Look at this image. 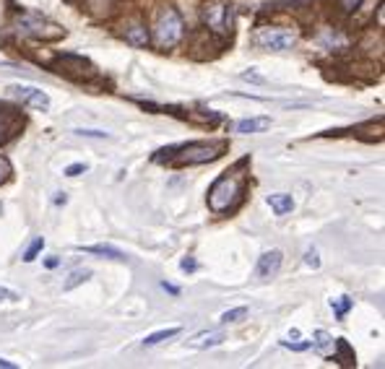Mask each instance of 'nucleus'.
<instances>
[{"label": "nucleus", "instance_id": "1", "mask_svg": "<svg viewBox=\"0 0 385 369\" xmlns=\"http://www.w3.org/2000/svg\"><path fill=\"white\" fill-rule=\"evenodd\" d=\"M227 143L224 141H198V143H185V146H172L170 151L175 156H167V162L175 167H193V164H206L214 162L224 154Z\"/></svg>", "mask_w": 385, "mask_h": 369}, {"label": "nucleus", "instance_id": "2", "mask_svg": "<svg viewBox=\"0 0 385 369\" xmlns=\"http://www.w3.org/2000/svg\"><path fill=\"white\" fill-rule=\"evenodd\" d=\"M242 193V177H237L234 172H227L222 174L219 180L211 185L208 190V208L214 214H224L232 208V200Z\"/></svg>", "mask_w": 385, "mask_h": 369}, {"label": "nucleus", "instance_id": "3", "mask_svg": "<svg viewBox=\"0 0 385 369\" xmlns=\"http://www.w3.org/2000/svg\"><path fill=\"white\" fill-rule=\"evenodd\" d=\"M203 21L206 26L216 32V34H229L232 24H234V13L227 0H211L203 6Z\"/></svg>", "mask_w": 385, "mask_h": 369}, {"label": "nucleus", "instance_id": "4", "mask_svg": "<svg viewBox=\"0 0 385 369\" xmlns=\"http://www.w3.org/2000/svg\"><path fill=\"white\" fill-rule=\"evenodd\" d=\"M182 18L175 8H167L159 16V24H156V42L162 47H175V44L182 39Z\"/></svg>", "mask_w": 385, "mask_h": 369}, {"label": "nucleus", "instance_id": "5", "mask_svg": "<svg viewBox=\"0 0 385 369\" xmlns=\"http://www.w3.org/2000/svg\"><path fill=\"white\" fill-rule=\"evenodd\" d=\"M8 94L13 96V99H18L21 104H26V107H32V110H42V112L50 110V96L44 94L42 89H37V86H26V84H11Z\"/></svg>", "mask_w": 385, "mask_h": 369}, {"label": "nucleus", "instance_id": "6", "mask_svg": "<svg viewBox=\"0 0 385 369\" xmlns=\"http://www.w3.org/2000/svg\"><path fill=\"white\" fill-rule=\"evenodd\" d=\"M258 47L263 50H271V52H284V50H291L297 37L291 32H284V29H263L260 34L255 37Z\"/></svg>", "mask_w": 385, "mask_h": 369}, {"label": "nucleus", "instance_id": "7", "mask_svg": "<svg viewBox=\"0 0 385 369\" xmlns=\"http://www.w3.org/2000/svg\"><path fill=\"white\" fill-rule=\"evenodd\" d=\"M24 128V115L11 107H0V146L16 138Z\"/></svg>", "mask_w": 385, "mask_h": 369}, {"label": "nucleus", "instance_id": "8", "mask_svg": "<svg viewBox=\"0 0 385 369\" xmlns=\"http://www.w3.org/2000/svg\"><path fill=\"white\" fill-rule=\"evenodd\" d=\"M18 26H21V32L24 34H32V37H47V39H52V32H47V29H58L55 24H50L47 18L37 16V13H24V16H18Z\"/></svg>", "mask_w": 385, "mask_h": 369}, {"label": "nucleus", "instance_id": "9", "mask_svg": "<svg viewBox=\"0 0 385 369\" xmlns=\"http://www.w3.org/2000/svg\"><path fill=\"white\" fill-rule=\"evenodd\" d=\"M282 260H284L282 250H268V252H263L255 268L258 278H263V281L274 278V276L279 273V268H282Z\"/></svg>", "mask_w": 385, "mask_h": 369}, {"label": "nucleus", "instance_id": "10", "mask_svg": "<svg viewBox=\"0 0 385 369\" xmlns=\"http://www.w3.org/2000/svg\"><path fill=\"white\" fill-rule=\"evenodd\" d=\"M271 128V117H245L234 125V130L240 136H253V133H263V130Z\"/></svg>", "mask_w": 385, "mask_h": 369}, {"label": "nucleus", "instance_id": "11", "mask_svg": "<svg viewBox=\"0 0 385 369\" xmlns=\"http://www.w3.org/2000/svg\"><path fill=\"white\" fill-rule=\"evenodd\" d=\"M224 341V333L222 330H203V333L193 335L188 341L190 349H214Z\"/></svg>", "mask_w": 385, "mask_h": 369}, {"label": "nucleus", "instance_id": "12", "mask_svg": "<svg viewBox=\"0 0 385 369\" xmlns=\"http://www.w3.org/2000/svg\"><path fill=\"white\" fill-rule=\"evenodd\" d=\"M265 203L274 208L276 216H286V214L294 211V198L286 195V193H274V195L265 198Z\"/></svg>", "mask_w": 385, "mask_h": 369}, {"label": "nucleus", "instance_id": "13", "mask_svg": "<svg viewBox=\"0 0 385 369\" xmlns=\"http://www.w3.org/2000/svg\"><path fill=\"white\" fill-rule=\"evenodd\" d=\"M84 252H91V255H102V258H112V260H125V252L112 245H86V247H78Z\"/></svg>", "mask_w": 385, "mask_h": 369}, {"label": "nucleus", "instance_id": "14", "mask_svg": "<svg viewBox=\"0 0 385 369\" xmlns=\"http://www.w3.org/2000/svg\"><path fill=\"white\" fill-rule=\"evenodd\" d=\"M336 351H339V361H341L343 367H354V364H357L354 349L346 344V338H336Z\"/></svg>", "mask_w": 385, "mask_h": 369}, {"label": "nucleus", "instance_id": "15", "mask_svg": "<svg viewBox=\"0 0 385 369\" xmlns=\"http://www.w3.org/2000/svg\"><path fill=\"white\" fill-rule=\"evenodd\" d=\"M125 39H128L130 44H136V47H146L149 44V32H146L144 26H130V29H125Z\"/></svg>", "mask_w": 385, "mask_h": 369}, {"label": "nucleus", "instance_id": "16", "mask_svg": "<svg viewBox=\"0 0 385 369\" xmlns=\"http://www.w3.org/2000/svg\"><path fill=\"white\" fill-rule=\"evenodd\" d=\"M177 333H180V328H177V325H175V328H164V330H156V333L146 335L144 346H156V344H162V341H170V338H175Z\"/></svg>", "mask_w": 385, "mask_h": 369}, {"label": "nucleus", "instance_id": "17", "mask_svg": "<svg viewBox=\"0 0 385 369\" xmlns=\"http://www.w3.org/2000/svg\"><path fill=\"white\" fill-rule=\"evenodd\" d=\"M86 278H91V271H89V268H78V271H73V273L68 276V281L63 283V292H70V289H76L78 283H84Z\"/></svg>", "mask_w": 385, "mask_h": 369}, {"label": "nucleus", "instance_id": "18", "mask_svg": "<svg viewBox=\"0 0 385 369\" xmlns=\"http://www.w3.org/2000/svg\"><path fill=\"white\" fill-rule=\"evenodd\" d=\"M245 318H248V307H234V309H227L222 318H219V323L227 325V323H240V320Z\"/></svg>", "mask_w": 385, "mask_h": 369}, {"label": "nucleus", "instance_id": "19", "mask_svg": "<svg viewBox=\"0 0 385 369\" xmlns=\"http://www.w3.org/2000/svg\"><path fill=\"white\" fill-rule=\"evenodd\" d=\"M42 247H44V240H42V237H34V242H32V245L24 250V255H21V258H24V263H34L37 255L42 252Z\"/></svg>", "mask_w": 385, "mask_h": 369}, {"label": "nucleus", "instance_id": "20", "mask_svg": "<svg viewBox=\"0 0 385 369\" xmlns=\"http://www.w3.org/2000/svg\"><path fill=\"white\" fill-rule=\"evenodd\" d=\"M331 307H334L336 318L343 320V318H346V312L351 309V299H349V297H339V299H331Z\"/></svg>", "mask_w": 385, "mask_h": 369}, {"label": "nucleus", "instance_id": "21", "mask_svg": "<svg viewBox=\"0 0 385 369\" xmlns=\"http://www.w3.org/2000/svg\"><path fill=\"white\" fill-rule=\"evenodd\" d=\"M11 174H13V169H11V162L6 159V156H0V185H3V182H8Z\"/></svg>", "mask_w": 385, "mask_h": 369}, {"label": "nucleus", "instance_id": "22", "mask_svg": "<svg viewBox=\"0 0 385 369\" xmlns=\"http://www.w3.org/2000/svg\"><path fill=\"white\" fill-rule=\"evenodd\" d=\"M305 266L313 268V271H317V268H320V258H317V250L315 247H310L308 252H305Z\"/></svg>", "mask_w": 385, "mask_h": 369}, {"label": "nucleus", "instance_id": "23", "mask_svg": "<svg viewBox=\"0 0 385 369\" xmlns=\"http://www.w3.org/2000/svg\"><path fill=\"white\" fill-rule=\"evenodd\" d=\"M0 302H21V294L8 289V286H0Z\"/></svg>", "mask_w": 385, "mask_h": 369}, {"label": "nucleus", "instance_id": "24", "mask_svg": "<svg viewBox=\"0 0 385 369\" xmlns=\"http://www.w3.org/2000/svg\"><path fill=\"white\" fill-rule=\"evenodd\" d=\"M86 172H89V164H70V167H65V177H78V174Z\"/></svg>", "mask_w": 385, "mask_h": 369}, {"label": "nucleus", "instance_id": "25", "mask_svg": "<svg viewBox=\"0 0 385 369\" xmlns=\"http://www.w3.org/2000/svg\"><path fill=\"white\" fill-rule=\"evenodd\" d=\"M334 344V338L325 333V330H315V346L317 349H325V346Z\"/></svg>", "mask_w": 385, "mask_h": 369}, {"label": "nucleus", "instance_id": "26", "mask_svg": "<svg viewBox=\"0 0 385 369\" xmlns=\"http://www.w3.org/2000/svg\"><path fill=\"white\" fill-rule=\"evenodd\" d=\"M76 136H84V138H110V133L104 130H86V128H78Z\"/></svg>", "mask_w": 385, "mask_h": 369}, {"label": "nucleus", "instance_id": "27", "mask_svg": "<svg viewBox=\"0 0 385 369\" xmlns=\"http://www.w3.org/2000/svg\"><path fill=\"white\" fill-rule=\"evenodd\" d=\"M242 78H245V81H253V84H263V81H265L263 76H258V73H255V68L245 70V73H242Z\"/></svg>", "mask_w": 385, "mask_h": 369}, {"label": "nucleus", "instance_id": "28", "mask_svg": "<svg viewBox=\"0 0 385 369\" xmlns=\"http://www.w3.org/2000/svg\"><path fill=\"white\" fill-rule=\"evenodd\" d=\"M286 349H294V351H305V349H310V341H302V344H291V341H282Z\"/></svg>", "mask_w": 385, "mask_h": 369}, {"label": "nucleus", "instance_id": "29", "mask_svg": "<svg viewBox=\"0 0 385 369\" xmlns=\"http://www.w3.org/2000/svg\"><path fill=\"white\" fill-rule=\"evenodd\" d=\"M339 3H341L343 11H354V8H360L362 0H339Z\"/></svg>", "mask_w": 385, "mask_h": 369}, {"label": "nucleus", "instance_id": "30", "mask_svg": "<svg viewBox=\"0 0 385 369\" xmlns=\"http://www.w3.org/2000/svg\"><path fill=\"white\" fill-rule=\"evenodd\" d=\"M180 268H182V271H196V260L185 258V260L180 263Z\"/></svg>", "mask_w": 385, "mask_h": 369}, {"label": "nucleus", "instance_id": "31", "mask_svg": "<svg viewBox=\"0 0 385 369\" xmlns=\"http://www.w3.org/2000/svg\"><path fill=\"white\" fill-rule=\"evenodd\" d=\"M44 266H47V268H55V266H61V258H47V260H44Z\"/></svg>", "mask_w": 385, "mask_h": 369}, {"label": "nucleus", "instance_id": "32", "mask_svg": "<svg viewBox=\"0 0 385 369\" xmlns=\"http://www.w3.org/2000/svg\"><path fill=\"white\" fill-rule=\"evenodd\" d=\"M65 200H68V198H65V193H55V203H58V206H61V203H65Z\"/></svg>", "mask_w": 385, "mask_h": 369}, {"label": "nucleus", "instance_id": "33", "mask_svg": "<svg viewBox=\"0 0 385 369\" xmlns=\"http://www.w3.org/2000/svg\"><path fill=\"white\" fill-rule=\"evenodd\" d=\"M0 367H6V369H13L16 364L13 361H8V359H0Z\"/></svg>", "mask_w": 385, "mask_h": 369}]
</instances>
